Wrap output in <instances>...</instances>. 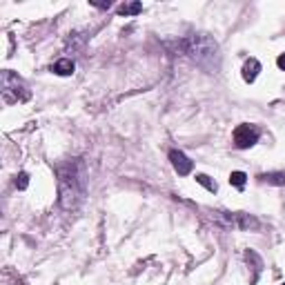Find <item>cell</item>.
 Listing matches in <instances>:
<instances>
[{
    "instance_id": "obj_1",
    "label": "cell",
    "mask_w": 285,
    "mask_h": 285,
    "mask_svg": "<svg viewBox=\"0 0 285 285\" xmlns=\"http://www.w3.org/2000/svg\"><path fill=\"white\" fill-rule=\"evenodd\" d=\"M58 189H60V203L65 210L78 208L85 198V178L78 163H69L58 167Z\"/></svg>"
},
{
    "instance_id": "obj_2",
    "label": "cell",
    "mask_w": 285,
    "mask_h": 285,
    "mask_svg": "<svg viewBox=\"0 0 285 285\" xmlns=\"http://www.w3.org/2000/svg\"><path fill=\"white\" fill-rule=\"evenodd\" d=\"M183 54H187L196 65H208V60L216 58V43L208 36H192L183 43Z\"/></svg>"
},
{
    "instance_id": "obj_3",
    "label": "cell",
    "mask_w": 285,
    "mask_h": 285,
    "mask_svg": "<svg viewBox=\"0 0 285 285\" xmlns=\"http://www.w3.org/2000/svg\"><path fill=\"white\" fill-rule=\"evenodd\" d=\"M3 96L7 103H22V100L29 98V92H27L25 83L18 78V74L14 71H3Z\"/></svg>"
},
{
    "instance_id": "obj_4",
    "label": "cell",
    "mask_w": 285,
    "mask_h": 285,
    "mask_svg": "<svg viewBox=\"0 0 285 285\" xmlns=\"http://www.w3.org/2000/svg\"><path fill=\"white\" fill-rule=\"evenodd\" d=\"M259 141V130L252 125H238L236 130H234V145L241 149H248L252 147V145Z\"/></svg>"
},
{
    "instance_id": "obj_5",
    "label": "cell",
    "mask_w": 285,
    "mask_h": 285,
    "mask_svg": "<svg viewBox=\"0 0 285 285\" xmlns=\"http://www.w3.org/2000/svg\"><path fill=\"white\" fill-rule=\"evenodd\" d=\"M221 214V219L227 223V225H236V227H241V230H250V227H254V230H259V221L254 219V216H250V214H230V212H219Z\"/></svg>"
},
{
    "instance_id": "obj_6",
    "label": "cell",
    "mask_w": 285,
    "mask_h": 285,
    "mask_svg": "<svg viewBox=\"0 0 285 285\" xmlns=\"http://www.w3.org/2000/svg\"><path fill=\"white\" fill-rule=\"evenodd\" d=\"M170 160H172V165H174V170L178 172V176H187L194 167L192 160H189L183 152H178V149H172L170 152Z\"/></svg>"
},
{
    "instance_id": "obj_7",
    "label": "cell",
    "mask_w": 285,
    "mask_h": 285,
    "mask_svg": "<svg viewBox=\"0 0 285 285\" xmlns=\"http://www.w3.org/2000/svg\"><path fill=\"white\" fill-rule=\"evenodd\" d=\"M259 71H261V63L256 58H250L248 63L243 65V80L245 83H254L256 76H259Z\"/></svg>"
},
{
    "instance_id": "obj_8",
    "label": "cell",
    "mask_w": 285,
    "mask_h": 285,
    "mask_svg": "<svg viewBox=\"0 0 285 285\" xmlns=\"http://www.w3.org/2000/svg\"><path fill=\"white\" fill-rule=\"evenodd\" d=\"M74 69H76V65H74V60H69V58L58 60V63L52 67V71L58 76H69V74H74Z\"/></svg>"
},
{
    "instance_id": "obj_9",
    "label": "cell",
    "mask_w": 285,
    "mask_h": 285,
    "mask_svg": "<svg viewBox=\"0 0 285 285\" xmlns=\"http://www.w3.org/2000/svg\"><path fill=\"white\" fill-rule=\"evenodd\" d=\"M259 178L267 185H285V172H270V174H261Z\"/></svg>"
},
{
    "instance_id": "obj_10",
    "label": "cell",
    "mask_w": 285,
    "mask_h": 285,
    "mask_svg": "<svg viewBox=\"0 0 285 285\" xmlns=\"http://www.w3.org/2000/svg\"><path fill=\"white\" fill-rule=\"evenodd\" d=\"M118 11L123 16H134V14H138V11H143V5L141 3H125Z\"/></svg>"
},
{
    "instance_id": "obj_11",
    "label": "cell",
    "mask_w": 285,
    "mask_h": 285,
    "mask_svg": "<svg viewBox=\"0 0 285 285\" xmlns=\"http://www.w3.org/2000/svg\"><path fill=\"white\" fill-rule=\"evenodd\" d=\"M196 183H200V185L208 189V192H216V189H219V185H216V183L212 181L210 176H205V174H196Z\"/></svg>"
},
{
    "instance_id": "obj_12",
    "label": "cell",
    "mask_w": 285,
    "mask_h": 285,
    "mask_svg": "<svg viewBox=\"0 0 285 285\" xmlns=\"http://www.w3.org/2000/svg\"><path fill=\"white\" fill-rule=\"evenodd\" d=\"M245 181H248V176H245L243 172H232V174H230V183L234 187H238V189H243Z\"/></svg>"
},
{
    "instance_id": "obj_13",
    "label": "cell",
    "mask_w": 285,
    "mask_h": 285,
    "mask_svg": "<svg viewBox=\"0 0 285 285\" xmlns=\"http://www.w3.org/2000/svg\"><path fill=\"white\" fill-rule=\"evenodd\" d=\"M27 185H29V174H27V172H20V174L16 176V187L27 189Z\"/></svg>"
},
{
    "instance_id": "obj_14",
    "label": "cell",
    "mask_w": 285,
    "mask_h": 285,
    "mask_svg": "<svg viewBox=\"0 0 285 285\" xmlns=\"http://www.w3.org/2000/svg\"><path fill=\"white\" fill-rule=\"evenodd\" d=\"M94 7H98V9H109L111 7V3H92Z\"/></svg>"
},
{
    "instance_id": "obj_15",
    "label": "cell",
    "mask_w": 285,
    "mask_h": 285,
    "mask_svg": "<svg viewBox=\"0 0 285 285\" xmlns=\"http://www.w3.org/2000/svg\"><path fill=\"white\" fill-rule=\"evenodd\" d=\"M276 63H278V67H281V69H285V54H281V56H278V60H276Z\"/></svg>"
}]
</instances>
